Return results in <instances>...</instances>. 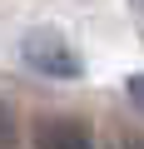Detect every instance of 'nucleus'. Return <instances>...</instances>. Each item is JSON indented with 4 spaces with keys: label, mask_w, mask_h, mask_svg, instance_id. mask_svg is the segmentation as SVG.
I'll return each mask as SVG.
<instances>
[{
    "label": "nucleus",
    "mask_w": 144,
    "mask_h": 149,
    "mask_svg": "<svg viewBox=\"0 0 144 149\" xmlns=\"http://www.w3.org/2000/svg\"><path fill=\"white\" fill-rule=\"evenodd\" d=\"M20 55H25V65H30V70L50 74V80H75V74L85 70V65H80V55L70 50L60 35H50V30H35V35H25Z\"/></svg>",
    "instance_id": "obj_1"
},
{
    "label": "nucleus",
    "mask_w": 144,
    "mask_h": 149,
    "mask_svg": "<svg viewBox=\"0 0 144 149\" xmlns=\"http://www.w3.org/2000/svg\"><path fill=\"white\" fill-rule=\"evenodd\" d=\"M35 149H95V139L80 119H40L35 124Z\"/></svg>",
    "instance_id": "obj_2"
},
{
    "label": "nucleus",
    "mask_w": 144,
    "mask_h": 149,
    "mask_svg": "<svg viewBox=\"0 0 144 149\" xmlns=\"http://www.w3.org/2000/svg\"><path fill=\"white\" fill-rule=\"evenodd\" d=\"M15 134H20V129H15V114L0 104V149H10V144H15Z\"/></svg>",
    "instance_id": "obj_3"
},
{
    "label": "nucleus",
    "mask_w": 144,
    "mask_h": 149,
    "mask_svg": "<svg viewBox=\"0 0 144 149\" xmlns=\"http://www.w3.org/2000/svg\"><path fill=\"white\" fill-rule=\"evenodd\" d=\"M124 90H129V100L144 109V74H129V85H124Z\"/></svg>",
    "instance_id": "obj_4"
},
{
    "label": "nucleus",
    "mask_w": 144,
    "mask_h": 149,
    "mask_svg": "<svg viewBox=\"0 0 144 149\" xmlns=\"http://www.w3.org/2000/svg\"><path fill=\"white\" fill-rule=\"evenodd\" d=\"M114 149H144V139H114Z\"/></svg>",
    "instance_id": "obj_5"
},
{
    "label": "nucleus",
    "mask_w": 144,
    "mask_h": 149,
    "mask_svg": "<svg viewBox=\"0 0 144 149\" xmlns=\"http://www.w3.org/2000/svg\"><path fill=\"white\" fill-rule=\"evenodd\" d=\"M139 5H144V0H139Z\"/></svg>",
    "instance_id": "obj_6"
}]
</instances>
